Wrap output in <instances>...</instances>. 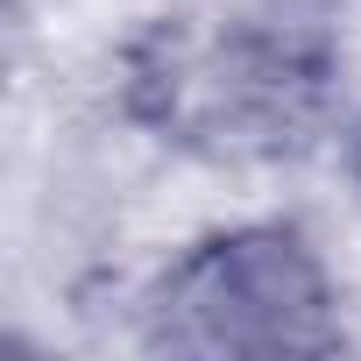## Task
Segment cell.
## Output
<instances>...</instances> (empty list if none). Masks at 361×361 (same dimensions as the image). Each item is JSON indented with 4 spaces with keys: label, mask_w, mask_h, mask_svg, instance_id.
<instances>
[{
    "label": "cell",
    "mask_w": 361,
    "mask_h": 361,
    "mask_svg": "<svg viewBox=\"0 0 361 361\" xmlns=\"http://www.w3.org/2000/svg\"><path fill=\"white\" fill-rule=\"evenodd\" d=\"M142 347L192 354V361H283L333 354L347 340L340 269L298 220H220L177 241L142 298Z\"/></svg>",
    "instance_id": "6da1fadb"
},
{
    "label": "cell",
    "mask_w": 361,
    "mask_h": 361,
    "mask_svg": "<svg viewBox=\"0 0 361 361\" xmlns=\"http://www.w3.org/2000/svg\"><path fill=\"white\" fill-rule=\"evenodd\" d=\"M347 185H354V206H361V114L347 128Z\"/></svg>",
    "instance_id": "7a4b0ae2"
}]
</instances>
